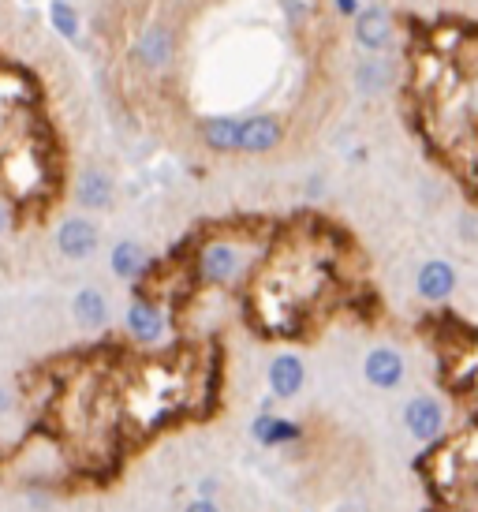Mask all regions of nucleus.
<instances>
[{
    "instance_id": "obj_1",
    "label": "nucleus",
    "mask_w": 478,
    "mask_h": 512,
    "mask_svg": "<svg viewBox=\"0 0 478 512\" xmlns=\"http://www.w3.org/2000/svg\"><path fill=\"white\" fill-rule=\"evenodd\" d=\"M247 270V255H243V247L232 240H206L198 247L195 255V277L202 285L210 288H228L236 285L239 277Z\"/></svg>"
},
{
    "instance_id": "obj_2",
    "label": "nucleus",
    "mask_w": 478,
    "mask_h": 512,
    "mask_svg": "<svg viewBox=\"0 0 478 512\" xmlns=\"http://www.w3.org/2000/svg\"><path fill=\"white\" fill-rule=\"evenodd\" d=\"M445 423H449V412L430 393H419L404 404V427L415 441H437L445 434Z\"/></svg>"
},
{
    "instance_id": "obj_3",
    "label": "nucleus",
    "mask_w": 478,
    "mask_h": 512,
    "mask_svg": "<svg viewBox=\"0 0 478 512\" xmlns=\"http://www.w3.org/2000/svg\"><path fill=\"white\" fill-rule=\"evenodd\" d=\"M101 243V232L98 225L90 221V217H68V221H60L57 228V251L71 262H83L98 251Z\"/></svg>"
},
{
    "instance_id": "obj_4",
    "label": "nucleus",
    "mask_w": 478,
    "mask_h": 512,
    "mask_svg": "<svg viewBox=\"0 0 478 512\" xmlns=\"http://www.w3.org/2000/svg\"><path fill=\"white\" fill-rule=\"evenodd\" d=\"M404 374H408V363L404 356L389 348V344H381V348H370L363 359V378L374 389H396V385L404 382Z\"/></svg>"
},
{
    "instance_id": "obj_5",
    "label": "nucleus",
    "mask_w": 478,
    "mask_h": 512,
    "mask_svg": "<svg viewBox=\"0 0 478 512\" xmlns=\"http://www.w3.org/2000/svg\"><path fill=\"white\" fill-rule=\"evenodd\" d=\"M396 27H393V15L385 8H363L355 15V42L363 45L366 53H385L393 49Z\"/></svg>"
},
{
    "instance_id": "obj_6",
    "label": "nucleus",
    "mask_w": 478,
    "mask_h": 512,
    "mask_svg": "<svg viewBox=\"0 0 478 512\" xmlns=\"http://www.w3.org/2000/svg\"><path fill=\"white\" fill-rule=\"evenodd\" d=\"M266 382L273 400H296L307 385V367L299 356H277L266 370Z\"/></svg>"
},
{
    "instance_id": "obj_7",
    "label": "nucleus",
    "mask_w": 478,
    "mask_h": 512,
    "mask_svg": "<svg viewBox=\"0 0 478 512\" xmlns=\"http://www.w3.org/2000/svg\"><path fill=\"white\" fill-rule=\"evenodd\" d=\"M124 326H127V333H131V341L157 344L165 337V311L157 307L154 299H135V303L127 307Z\"/></svg>"
},
{
    "instance_id": "obj_8",
    "label": "nucleus",
    "mask_w": 478,
    "mask_h": 512,
    "mask_svg": "<svg viewBox=\"0 0 478 512\" xmlns=\"http://www.w3.org/2000/svg\"><path fill=\"white\" fill-rule=\"evenodd\" d=\"M284 139V120L273 113H258V116H247V124H243V150L239 154H269V150H277Z\"/></svg>"
},
{
    "instance_id": "obj_9",
    "label": "nucleus",
    "mask_w": 478,
    "mask_h": 512,
    "mask_svg": "<svg viewBox=\"0 0 478 512\" xmlns=\"http://www.w3.org/2000/svg\"><path fill=\"white\" fill-rule=\"evenodd\" d=\"M415 288L426 303H441L456 292V266L445 262V258H430L419 266V277H415Z\"/></svg>"
},
{
    "instance_id": "obj_10",
    "label": "nucleus",
    "mask_w": 478,
    "mask_h": 512,
    "mask_svg": "<svg viewBox=\"0 0 478 512\" xmlns=\"http://www.w3.org/2000/svg\"><path fill=\"white\" fill-rule=\"evenodd\" d=\"M251 438L258 445H266V449H281V445H292V441L303 438V427L292 423V419H284V415L258 412L251 419Z\"/></svg>"
},
{
    "instance_id": "obj_11",
    "label": "nucleus",
    "mask_w": 478,
    "mask_h": 512,
    "mask_svg": "<svg viewBox=\"0 0 478 512\" xmlns=\"http://www.w3.org/2000/svg\"><path fill=\"white\" fill-rule=\"evenodd\" d=\"M243 124L239 116H210L202 120V143L217 154H239L243 150Z\"/></svg>"
},
{
    "instance_id": "obj_12",
    "label": "nucleus",
    "mask_w": 478,
    "mask_h": 512,
    "mask_svg": "<svg viewBox=\"0 0 478 512\" xmlns=\"http://www.w3.org/2000/svg\"><path fill=\"white\" fill-rule=\"evenodd\" d=\"M109 299H105V292L101 288H79L75 292V299H71V318L79 322L83 329H90V333H98V329L109 326Z\"/></svg>"
},
{
    "instance_id": "obj_13",
    "label": "nucleus",
    "mask_w": 478,
    "mask_h": 512,
    "mask_svg": "<svg viewBox=\"0 0 478 512\" xmlns=\"http://www.w3.org/2000/svg\"><path fill=\"white\" fill-rule=\"evenodd\" d=\"M113 195H116V184L105 169H86L83 176H79V184H75V202H79L83 210H109V206H113Z\"/></svg>"
},
{
    "instance_id": "obj_14",
    "label": "nucleus",
    "mask_w": 478,
    "mask_h": 512,
    "mask_svg": "<svg viewBox=\"0 0 478 512\" xmlns=\"http://www.w3.org/2000/svg\"><path fill=\"white\" fill-rule=\"evenodd\" d=\"M172 53H176V42H172V34L165 27H150L135 45V57H139L142 68H165Z\"/></svg>"
},
{
    "instance_id": "obj_15",
    "label": "nucleus",
    "mask_w": 478,
    "mask_h": 512,
    "mask_svg": "<svg viewBox=\"0 0 478 512\" xmlns=\"http://www.w3.org/2000/svg\"><path fill=\"white\" fill-rule=\"evenodd\" d=\"M109 266L120 281H139L142 273L150 270V255H146V247L135 240H120L113 247V258H109Z\"/></svg>"
},
{
    "instance_id": "obj_16",
    "label": "nucleus",
    "mask_w": 478,
    "mask_h": 512,
    "mask_svg": "<svg viewBox=\"0 0 478 512\" xmlns=\"http://www.w3.org/2000/svg\"><path fill=\"white\" fill-rule=\"evenodd\" d=\"M49 15H53V27L64 34V38H79V19H75V8L71 4H64V0H53V8H49Z\"/></svg>"
},
{
    "instance_id": "obj_17",
    "label": "nucleus",
    "mask_w": 478,
    "mask_h": 512,
    "mask_svg": "<svg viewBox=\"0 0 478 512\" xmlns=\"http://www.w3.org/2000/svg\"><path fill=\"white\" fill-rule=\"evenodd\" d=\"M355 79H359V86H363V90H370V94H378L381 86H389L393 72H385L381 64H374V60H370V64H363V68L355 72Z\"/></svg>"
},
{
    "instance_id": "obj_18",
    "label": "nucleus",
    "mask_w": 478,
    "mask_h": 512,
    "mask_svg": "<svg viewBox=\"0 0 478 512\" xmlns=\"http://www.w3.org/2000/svg\"><path fill=\"white\" fill-rule=\"evenodd\" d=\"M183 512H221V505L213 498H195L191 505H183Z\"/></svg>"
},
{
    "instance_id": "obj_19",
    "label": "nucleus",
    "mask_w": 478,
    "mask_h": 512,
    "mask_svg": "<svg viewBox=\"0 0 478 512\" xmlns=\"http://www.w3.org/2000/svg\"><path fill=\"white\" fill-rule=\"evenodd\" d=\"M217 494V479H202L198 483V498H213Z\"/></svg>"
},
{
    "instance_id": "obj_20",
    "label": "nucleus",
    "mask_w": 478,
    "mask_h": 512,
    "mask_svg": "<svg viewBox=\"0 0 478 512\" xmlns=\"http://www.w3.org/2000/svg\"><path fill=\"white\" fill-rule=\"evenodd\" d=\"M344 15H359V0H337Z\"/></svg>"
}]
</instances>
